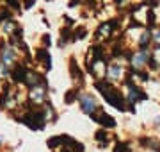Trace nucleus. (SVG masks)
I'll list each match as a JSON object with an SVG mask.
<instances>
[{
	"mask_svg": "<svg viewBox=\"0 0 160 152\" xmlns=\"http://www.w3.org/2000/svg\"><path fill=\"white\" fill-rule=\"evenodd\" d=\"M96 88L100 90V93L107 99V102L109 104H112L114 107H118V109H125V100H123V95L118 91V90L112 86V84H109L107 81H98L96 82Z\"/></svg>",
	"mask_w": 160,
	"mask_h": 152,
	"instance_id": "obj_1",
	"label": "nucleus"
},
{
	"mask_svg": "<svg viewBox=\"0 0 160 152\" xmlns=\"http://www.w3.org/2000/svg\"><path fill=\"white\" fill-rule=\"evenodd\" d=\"M80 106H82V109H84L86 113L92 115V111L96 109V100L92 99V97H89V95H86V97L80 99Z\"/></svg>",
	"mask_w": 160,
	"mask_h": 152,
	"instance_id": "obj_2",
	"label": "nucleus"
},
{
	"mask_svg": "<svg viewBox=\"0 0 160 152\" xmlns=\"http://www.w3.org/2000/svg\"><path fill=\"white\" fill-rule=\"evenodd\" d=\"M94 120H96L98 123H102V125H107V127H114L116 125L114 120H112L109 115H105V113H100L98 117H94Z\"/></svg>",
	"mask_w": 160,
	"mask_h": 152,
	"instance_id": "obj_3",
	"label": "nucleus"
},
{
	"mask_svg": "<svg viewBox=\"0 0 160 152\" xmlns=\"http://www.w3.org/2000/svg\"><path fill=\"white\" fill-rule=\"evenodd\" d=\"M146 95L142 91H139L135 86H130V102H135V100H144Z\"/></svg>",
	"mask_w": 160,
	"mask_h": 152,
	"instance_id": "obj_4",
	"label": "nucleus"
},
{
	"mask_svg": "<svg viewBox=\"0 0 160 152\" xmlns=\"http://www.w3.org/2000/svg\"><path fill=\"white\" fill-rule=\"evenodd\" d=\"M112 27H116V22H109V24H103L102 27H100V32H98V36H110V32H112Z\"/></svg>",
	"mask_w": 160,
	"mask_h": 152,
	"instance_id": "obj_5",
	"label": "nucleus"
},
{
	"mask_svg": "<svg viewBox=\"0 0 160 152\" xmlns=\"http://www.w3.org/2000/svg\"><path fill=\"white\" fill-rule=\"evenodd\" d=\"M146 57H148V54H146V52L137 54V56L133 57V64H135V66H142V64L146 63Z\"/></svg>",
	"mask_w": 160,
	"mask_h": 152,
	"instance_id": "obj_6",
	"label": "nucleus"
},
{
	"mask_svg": "<svg viewBox=\"0 0 160 152\" xmlns=\"http://www.w3.org/2000/svg\"><path fill=\"white\" fill-rule=\"evenodd\" d=\"M2 57H4V63L9 64V63H12V59H14V54H12L11 48H4V54H2Z\"/></svg>",
	"mask_w": 160,
	"mask_h": 152,
	"instance_id": "obj_7",
	"label": "nucleus"
},
{
	"mask_svg": "<svg viewBox=\"0 0 160 152\" xmlns=\"http://www.w3.org/2000/svg\"><path fill=\"white\" fill-rule=\"evenodd\" d=\"M96 140L100 141V145L102 147L107 145V131H100V133H96Z\"/></svg>",
	"mask_w": 160,
	"mask_h": 152,
	"instance_id": "obj_8",
	"label": "nucleus"
},
{
	"mask_svg": "<svg viewBox=\"0 0 160 152\" xmlns=\"http://www.w3.org/2000/svg\"><path fill=\"white\" fill-rule=\"evenodd\" d=\"M110 75L112 77H121V68L119 66H112V68H110Z\"/></svg>",
	"mask_w": 160,
	"mask_h": 152,
	"instance_id": "obj_9",
	"label": "nucleus"
},
{
	"mask_svg": "<svg viewBox=\"0 0 160 152\" xmlns=\"http://www.w3.org/2000/svg\"><path fill=\"white\" fill-rule=\"evenodd\" d=\"M114 152H128V145H125V143H118V147L114 149Z\"/></svg>",
	"mask_w": 160,
	"mask_h": 152,
	"instance_id": "obj_10",
	"label": "nucleus"
},
{
	"mask_svg": "<svg viewBox=\"0 0 160 152\" xmlns=\"http://www.w3.org/2000/svg\"><path fill=\"white\" fill-rule=\"evenodd\" d=\"M73 147H75V152H82V145H80V143L75 141ZM62 152H71V150H69V145H66V150H62Z\"/></svg>",
	"mask_w": 160,
	"mask_h": 152,
	"instance_id": "obj_11",
	"label": "nucleus"
},
{
	"mask_svg": "<svg viewBox=\"0 0 160 152\" xmlns=\"http://www.w3.org/2000/svg\"><path fill=\"white\" fill-rule=\"evenodd\" d=\"M73 99H75V91L66 93V102H68V104H71V102H73Z\"/></svg>",
	"mask_w": 160,
	"mask_h": 152,
	"instance_id": "obj_12",
	"label": "nucleus"
},
{
	"mask_svg": "<svg viewBox=\"0 0 160 152\" xmlns=\"http://www.w3.org/2000/svg\"><path fill=\"white\" fill-rule=\"evenodd\" d=\"M155 38H157V41H158V43H160V30H158V32H157V34H155Z\"/></svg>",
	"mask_w": 160,
	"mask_h": 152,
	"instance_id": "obj_13",
	"label": "nucleus"
}]
</instances>
